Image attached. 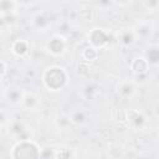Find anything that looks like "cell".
Returning a JSON list of instances; mask_svg holds the SVG:
<instances>
[{
	"label": "cell",
	"instance_id": "6da1fadb",
	"mask_svg": "<svg viewBox=\"0 0 159 159\" xmlns=\"http://www.w3.org/2000/svg\"><path fill=\"white\" fill-rule=\"evenodd\" d=\"M41 82L47 91L60 92L67 87L70 82V76L63 66L51 65L43 70L41 75Z\"/></svg>",
	"mask_w": 159,
	"mask_h": 159
},
{
	"label": "cell",
	"instance_id": "7a4b0ae2",
	"mask_svg": "<svg viewBox=\"0 0 159 159\" xmlns=\"http://www.w3.org/2000/svg\"><path fill=\"white\" fill-rule=\"evenodd\" d=\"M11 159H41V148L32 139L16 142L10 150Z\"/></svg>",
	"mask_w": 159,
	"mask_h": 159
},
{
	"label": "cell",
	"instance_id": "3957f363",
	"mask_svg": "<svg viewBox=\"0 0 159 159\" xmlns=\"http://www.w3.org/2000/svg\"><path fill=\"white\" fill-rule=\"evenodd\" d=\"M6 130H7V134L16 142L32 139L31 127L25 119L20 117H11V119L6 125Z\"/></svg>",
	"mask_w": 159,
	"mask_h": 159
},
{
	"label": "cell",
	"instance_id": "277c9868",
	"mask_svg": "<svg viewBox=\"0 0 159 159\" xmlns=\"http://www.w3.org/2000/svg\"><path fill=\"white\" fill-rule=\"evenodd\" d=\"M45 51L53 57H62L68 50V40L61 34L51 35L45 42Z\"/></svg>",
	"mask_w": 159,
	"mask_h": 159
},
{
	"label": "cell",
	"instance_id": "5b68a950",
	"mask_svg": "<svg viewBox=\"0 0 159 159\" xmlns=\"http://www.w3.org/2000/svg\"><path fill=\"white\" fill-rule=\"evenodd\" d=\"M87 41H88V46H91L96 50H101V48H104L109 45L111 34L106 29L93 27L87 34Z\"/></svg>",
	"mask_w": 159,
	"mask_h": 159
},
{
	"label": "cell",
	"instance_id": "8992f818",
	"mask_svg": "<svg viewBox=\"0 0 159 159\" xmlns=\"http://www.w3.org/2000/svg\"><path fill=\"white\" fill-rule=\"evenodd\" d=\"M124 120L133 130H142L148 125L147 116L139 109H128L124 112Z\"/></svg>",
	"mask_w": 159,
	"mask_h": 159
},
{
	"label": "cell",
	"instance_id": "52a82bcc",
	"mask_svg": "<svg viewBox=\"0 0 159 159\" xmlns=\"http://www.w3.org/2000/svg\"><path fill=\"white\" fill-rule=\"evenodd\" d=\"M30 26L37 32H46L52 27V17L51 14L42 10L34 14L30 17Z\"/></svg>",
	"mask_w": 159,
	"mask_h": 159
},
{
	"label": "cell",
	"instance_id": "ba28073f",
	"mask_svg": "<svg viewBox=\"0 0 159 159\" xmlns=\"http://www.w3.org/2000/svg\"><path fill=\"white\" fill-rule=\"evenodd\" d=\"M19 107L26 112H36L41 107V96L32 91H25Z\"/></svg>",
	"mask_w": 159,
	"mask_h": 159
},
{
	"label": "cell",
	"instance_id": "9c48e42d",
	"mask_svg": "<svg viewBox=\"0 0 159 159\" xmlns=\"http://www.w3.org/2000/svg\"><path fill=\"white\" fill-rule=\"evenodd\" d=\"M117 94L123 99H132L135 96L137 92V84L130 78H123L120 80L116 86Z\"/></svg>",
	"mask_w": 159,
	"mask_h": 159
},
{
	"label": "cell",
	"instance_id": "30bf717a",
	"mask_svg": "<svg viewBox=\"0 0 159 159\" xmlns=\"http://www.w3.org/2000/svg\"><path fill=\"white\" fill-rule=\"evenodd\" d=\"M129 68L132 71V73L135 76V77H139V76H144L148 73L149 71V65L147 62V60L144 58L143 55H138V56H134L129 63Z\"/></svg>",
	"mask_w": 159,
	"mask_h": 159
},
{
	"label": "cell",
	"instance_id": "8fae6325",
	"mask_svg": "<svg viewBox=\"0 0 159 159\" xmlns=\"http://www.w3.org/2000/svg\"><path fill=\"white\" fill-rule=\"evenodd\" d=\"M24 92H25V89L17 87V86H10L4 89L2 96L7 103H10L12 106H20L21 99L24 97Z\"/></svg>",
	"mask_w": 159,
	"mask_h": 159
},
{
	"label": "cell",
	"instance_id": "7c38bea8",
	"mask_svg": "<svg viewBox=\"0 0 159 159\" xmlns=\"http://www.w3.org/2000/svg\"><path fill=\"white\" fill-rule=\"evenodd\" d=\"M30 50H31V46L26 39H16L15 41H12L11 47H10L11 53L14 56L21 57V58L26 57L30 53Z\"/></svg>",
	"mask_w": 159,
	"mask_h": 159
},
{
	"label": "cell",
	"instance_id": "4fadbf2b",
	"mask_svg": "<svg viewBox=\"0 0 159 159\" xmlns=\"http://www.w3.org/2000/svg\"><path fill=\"white\" fill-rule=\"evenodd\" d=\"M67 116L70 118V122L73 125H78V127L87 124L89 120V113L84 108H73Z\"/></svg>",
	"mask_w": 159,
	"mask_h": 159
},
{
	"label": "cell",
	"instance_id": "5bb4252c",
	"mask_svg": "<svg viewBox=\"0 0 159 159\" xmlns=\"http://www.w3.org/2000/svg\"><path fill=\"white\" fill-rule=\"evenodd\" d=\"M117 40L124 47H129V46L134 45L137 41V36L133 31V27H124V29L119 30L118 35H117Z\"/></svg>",
	"mask_w": 159,
	"mask_h": 159
},
{
	"label": "cell",
	"instance_id": "9a60e30c",
	"mask_svg": "<svg viewBox=\"0 0 159 159\" xmlns=\"http://www.w3.org/2000/svg\"><path fill=\"white\" fill-rule=\"evenodd\" d=\"M133 31L137 36V40H147L152 36V31H153V27L149 22H145V21H140L138 22L134 27H133Z\"/></svg>",
	"mask_w": 159,
	"mask_h": 159
},
{
	"label": "cell",
	"instance_id": "2e32d148",
	"mask_svg": "<svg viewBox=\"0 0 159 159\" xmlns=\"http://www.w3.org/2000/svg\"><path fill=\"white\" fill-rule=\"evenodd\" d=\"M143 56L147 60L149 67H157L158 66V63H159V48L155 43L149 45V47L147 48V51Z\"/></svg>",
	"mask_w": 159,
	"mask_h": 159
},
{
	"label": "cell",
	"instance_id": "e0dca14e",
	"mask_svg": "<svg viewBox=\"0 0 159 159\" xmlns=\"http://www.w3.org/2000/svg\"><path fill=\"white\" fill-rule=\"evenodd\" d=\"M81 93L86 99H94L99 94V89L93 83H86L81 88Z\"/></svg>",
	"mask_w": 159,
	"mask_h": 159
},
{
	"label": "cell",
	"instance_id": "ac0fdd59",
	"mask_svg": "<svg viewBox=\"0 0 159 159\" xmlns=\"http://www.w3.org/2000/svg\"><path fill=\"white\" fill-rule=\"evenodd\" d=\"M98 55H99L98 50H96V48H93L91 46L84 47L82 50V52H81V56H82V58L86 62H93V61H96L98 58Z\"/></svg>",
	"mask_w": 159,
	"mask_h": 159
},
{
	"label": "cell",
	"instance_id": "d6986e66",
	"mask_svg": "<svg viewBox=\"0 0 159 159\" xmlns=\"http://www.w3.org/2000/svg\"><path fill=\"white\" fill-rule=\"evenodd\" d=\"M17 2L16 1H0V15H11L14 14V11L17 7Z\"/></svg>",
	"mask_w": 159,
	"mask_h": 159
},
{
	"label": "cell",
	"instance_id": "ffe728a7",
	"mask_svg": "<svg viewBox=\"0 0 159 159\" xmlns=\"http://www.w3.org/2000/svg\"><path fill=\"white\" fill-rule=\"evenodd\" d=\"M72 158V152L70 148L61 147V148H55V159H71Z\"/></svg>",
	"mask_w": 159,
	"mask_h": 159
},
{
	"label": "cell",
	"instance_id": "44dd1931",
	"mask_svg": "<svg viewBox=\"0 0 159 159\" xmlns=\"http://www.w3.org/2000/svg\"><path fill=\"white\" fill-rule=\"evenodd\" d=\"M11 114L7 109L5 108H0V127H6L9 120L11 119Z\"/></svg>",
	"mask_w": 159,
	"mask_h": 159
},
{
	"label": "cell",
	"instance_id": "7402d4cb",
	"mask_svg": "<svg viewBox=\"0 0 159 159\" xmlns=\"http://www.w3.org/2000/svg\"><path fill=\"white\" fill-rule=\"evenodd\" d=\"M72 123L70 122V118L67 114H61L58 118H57V125L61 128V129H67Z\"/></svg>",
	"mask_w": 159,
	"mask_h": 159
},
{
	"label": "cell",
	"instance_id": "603a6c76",
	"mask_svg": "<svg viewBox=\"0 0 159 159\" xmlns=\"http://www.w3.org/2000/svg\"><path fill=\"white\" fill-rule=\"evenodd\" d=\"M6 72H7V65L2 60H0V81L5 77Z\"/></svg>",
	"mask_w": 159,
	"mask_h": 159
},
{
	"label": "cell",
	"instance_id": "cb8c5ba5",
	"mask_svg": "<svg viewBox=\"0 0 159 159\" xmlns=\"http://www.w3.org/2000/svg\"><path fill=\"white\" fill-rule=\"evenodd\" d=\"M144 5H147L149 9H153V10H157L159 2L158 1H149V2H144Z\"/></svg>",
	"mask_w": 159,
	"mask_h": 159
}]
</instances>
